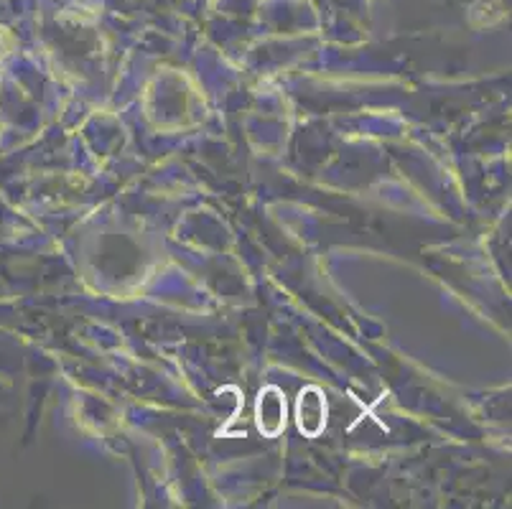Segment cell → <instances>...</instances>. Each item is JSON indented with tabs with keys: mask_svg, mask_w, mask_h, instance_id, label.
Here are the masks:
<instances>
[{
	"mask_svg": "<svg viewBox=\"0 0 512 509\" xmlns=\"http://www.w3.org/2000/svg\"><path fill=\"white\" fill-rule=\"evenodd\" d=\"M288 420V403L286 392L278 385H268L260 390L258 400H255V423L258 431L268 438L281 436Z\"/></svg>",
	"mask_w": 512,
	"mask_h": 509,
	"instance_id": "1",
	"label": "cell"
},
{
	"mask_svg": "<svg viewBox=\"0 0 512 509\" xmlns=\"http://www.w3.org/2000/svg\"><path fill=\"white\" fill-rule=\"evenodd\" d=\"M329 418V405L324 392L316 385L304 387L299 392V400H296V426L304 436L316 438L324 428H327Z\"/></svg>",
	"mask_w": 512,
	"mask_h": 509,
	"instance_id": "2",
	"label": "cell"
}]
</instances>
